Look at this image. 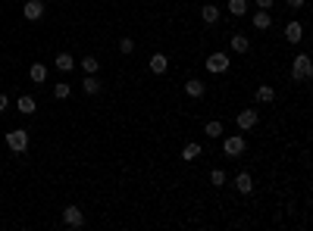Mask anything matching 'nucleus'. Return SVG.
<instances>
[{"mask_svg": "<svg viewBox=\"0 0 313 231\" xmlns=\"http://www.w3.org/2000/svg\"><path fill=\"white\" fill-rule=\"evenodd\" d=\"M54 97H57V100H66V97H69V84H66V81H60V84L54 88Z\"/></svg>", "mask_w": 313, "mask_h": 231, "instance_id": "nucleus-24", "label": "nucleus"}, {"mask_svg": "<svg viewBox=\"0 0 313 231\" xmlns=\"http://www.w3.org/2000/svg\"><path fill=\"white\" fill-rule=\"evenodd\" d=\"M200 153H204V150H200V144H188V147L182 150V159H198Z\"/></svg>", "mask_w": 313, "mask_h": 231, "instance_id": "nucleus-22", "label": "nucleus"}, {"mask_svg": "<svg viewBox=\"0 0 313 231\" xmlns=\"http://www.w3.org/2000/svg\"><path fill=\"white\" fill-rule=\"evenodd\" d=\"M22 13H25V19H41V16H44V3H41V0H28V3L22 6Z\"/></svg>", "mask_w": 313, "mask_h": 231, "instance_id": "nucleus-8", "label": "nucleus"}, {"mask_svg": "<svg viewBox=\"0 0 313 231\" xmlns=\"http://www.w3.org/2000/svg\"><path fill=\"white\" fill-rule=\"evenodd\" d=\"M244 10H248V0H229V13L232 16H244Z\"/></svg>", "mask_w": 313, "mask_h": 231, "instance_id": "nucleus-21", "label": "nucleus"}, {"mask_svg": "<svg viewBox=\"0 0 313 231\" xmlns=\"http://www.w3.org/2000/svg\"><path fill=\"white\" fill-rule=\"evenodd\" d=\"M254 97H257V103H273L276 91L269 88V84H260V88H257V94H254Z\"/></svg>", "mask_w": 313, "mask_h": 231, "instance_id": "nucleus-16", "label": "nucleus"}, {"mask_svg": "<svg viewBox=\"0 0 313 231\" xmlns=\"http://www.w3.org/2000/svg\"><path fill=\"white\" fill-rule=\"evenodd\" d=\"M229 41H232V50H235V53H248V47H251L248 35H232Z\"/></svg>", "mask_w": 313, "mask_h": 231, "instance_id": "nucleus-15", "label": "nucleus"}, {"mask_svg": "<svg viewBox=\"0 0 313 231\" xmlns=\"http://www.w3.org/2000/svg\"><path fill=\"white\" fill-rule=\"evenodd\" d=\"M6 106H10V97H6V94H0V113H3Z\"/></svg>", "mask_w": 313, "mask_h": 231, "instance_id": "nucleus-28", "label": "nucleus"}, {"mask_svg": "<svg viewBox=\"0 0 313 231\" xmlns=\"http://www.w3.org/2000/svg\"><path fill=\"white\" fill-rule=\"evenodd\" d=\"M185 94L198 100V97H204V94H207V84H204V81H198V78H191L188 84H185Z\"/></svg>", "mask_w": 313, "mask_h": 231, "instance_id": "nucleus-9", "label": "nucleus"}, {"mask_svg": "<svg viewBox=\"0 0 313 231\" xmlns=\"http://www.w3.org/2000/svg\"><path fill=\"white\" fill-rule=\"evenodd\" d=\"M54 66L60 72H72V66H75V59L69 56V53H57V59H54Z\"/></svg>", "mask_w": 313, "mask_h": 231, "instance_id": "nucleus-14", "label": "nucleus"}, {"mask_svg": "<svg viewBox=\"0 0 313 231\" xmlns=\"http://www.w3.org/2000/svg\"><path fill=\"white\" fill-rule=\"evenodd\" d=\"M226 69H229V56H226V53H210L207 56V72L219 75V72H226Z\"/></svg>", "mask_w": 313, "mask_h": 231, "instance_id": "nucleus-3", "label": "nucleus"}, {"mask_svg": "<svg viewBox=\"0 0 313 231\" xmlns=\"http://www.w3.org/2000/svg\"><path fill=\"white\" fill-rule=\"evenodd\" d=\"M251 22H254V28H260V31H263V28H269V25H273V16H269V10H257Z\"/></svg>", "mask_w": 313, "mask_h": 231, "instance_id": "nucleus-10", "label": "nucleus"}, {"mask_svg": "<svg viewBox=\"0 0 313 231\" xmlns=\"http://www.w3.org/2000/svg\"><path fill=\"white\" fill-rule=\"evenodd\" d=\"M291 78L294 81H310L313 78V63H310V53H298L291 63Z\"/></svg>", "mask_w": 313, "mask_h": 231, "instance_id": "nucleus-1", "label": "nucleus"}, {"mask_svg": "<svg viewBox=\"0 0 313 231\" xmlns=\"http://www.w3.org/2000/svg\"><path fill=\"white\" fill-rule=\"evenodd\" d=\"M6 147L13 153H25L28 150V131H25V128H13V131L6 134Z\"/></svg>", "mask_w": 313, "mask_h": 231, "instance_id": "nucleus-2", "label": "nucleus"}, {"mask_svg": "<svg viewBox=\"0 0 313 231\" xmlns=\"http://www.w3.org/2000/svg\"><path fill=\"white\" fill-rule=\"evenodd\" d=\"M28 78L35 81V84L47 81V66H44V63H35V66H31V69H28Z\"/></svg>", "mask_w": 313, "mask_h": 231, "instance_id": "nucleus-12", "label": "nucleus"}, {"mask_svg": "<svg viewBox=\"0 0 313 231\" xmlns=\"http://www.w3.org/2000/svg\"><path fill=\"white\" fill-rule=\"evenodd\" d=\"M210 181H213L216 187H223L226 184V172H223V169H213V172H210Z\"/></svg>", "mask_w": 313, "mask_h": 231, "instance_id": "nucleus-25", "label": "nucleus"}, {"mask_svg": "<svg viewBox=\"0 0 313 231\" xmlns=\"http://www.w3.org/2000/svg\"><path fill=\"white\" fill-rule=\"evenodd\" d=\"M285 41H288V44H301L304 41V25L301 22H288L285 25Z\"/></svg>", "mask_w": 313, "mask_h": 231, "instance_id": "nucleus-6", "label": "nucleus"}, {"mask_svg": "<svg viewBox=\"0 0 313 231\" xmlns=\"http://www.w3.org/2000/svg\"><path fill=\"white\" fill-rule=\"evenodd\" d=\"M288 6H291V10H301V6H304V0H288Z\"/></svg>", "mask_w": 313, "mask_h": 231, "instance_id": "nucleus-29", "label": "nucleus"}, {"mask_svg": "<svg viewBox=\"0 0 313 231\" xmlns=\"http://www.w3.org/2000/svg\"><path fill=\"white\" fill-rule=\"evenodd\" d=\"M35 109H38L35 97H28V94H22V97H19V113H22V116H31V113H35Z\"/></svg>", "mask_w": 313, "mask_h": 231, "instance_id": "nucleus-13", "label": "nucleus"}, {"mask_svg": "<svg viewBox=\"0 0 313 231\" xmlns=\"http://www.w3.org/2000/svg\"><path fill=\"white\" fill-rule=\"evenodd\" d=\"M82 88H85V94H100V88H104V84H100L97 75H88V78L82 81Z\"/></svg>", "mask_w": 313, "mask_h": 231, "instance_id": "nucleus-18", "label": "nucleus"}, {"mask_svg": "<svg viewBox=\"0 0 313 231\" xmlns=\"http://www.w3.org/2000/svg\"><path fill=\"white\" fill-rule=\"evenodd\" d=\"M63 222H66L69 228H82V225H85V212H82L79 206H66V209H63Z\"/></svg>", "mask_w": 313, "mask_h": 231, "instance_id": "nucleus-5", "label": "nucleus"}, {"mask_svg": "<svg viewBox=\"0 0 313 231\" xmlns=\"http://www.w3.org/2000/svg\"><path fill=\"white\" fill-rule=\"evenodd\" d=\"M235 187H238L241 194H251V191H254V178H251L248 172H241L238 178H235Z\"/></svg>", "mask_w": 313, "mask_h": 231, "instance_id": "nucleus-17", "label": "nucleus"}, {"mask_svg": "<svg viewBox=\"0 0 313 231\" xmlns=\"http://www.w3.org/2000/svg\"><path fill=\"white\" fill-rule=\"evenodd\" d=\"M119 50H122V53H132V50H135V41H132V38H122V41H119Z\"/></svg>", "mask_w": 313, "mask_h": 231, "instance_id": "nucleus-26", "label": "nucleus"}, {"mask_svg": "<svg viewBox=\"0 0 313 231\" xmlns=\"http://www.w3.org/2000/svg\"><path fill=\"white\" fill-rule=\"evenodd\" d=\"M223 150H226V156H241V153H244V134H232V138H226Z\"/></svg>", "mask_w": 313, "mask_h": 231, "instance_id": "nucleus-4", "label": "nucleus"}, {"mask_svg": "<svg viewBox=\"0 0 313 231\" xmlns=\"http://www.w3.org/2000/svg\"><path fill=\"white\" fill-rule=\"evenodd\" d=\"M150 69H154L157 75H163L169 69V56L166 53H154V56H150Z\"/></svg>", "mask_w": 313, "mask_h": 231, "instance_id": "nucleus-11", "label": "nucleus"}, {"mask_svg": "<svg viewBox=\"0 0 313 231\" xmlns=\"http://www.w3.org/2000/svg\"><path fill=\"white\" fill-rule=\"evenodd\" d=\"M204 131L210 134V138H219V134H223V122H216V119H210V122H207V128H204Z\"/></svg>", "mask_w": 313, "mask_h": 231, "instance_id": "nucleus-23", "label": "nucleus"}, {"mask_svg": "<svg viewBox=\"0 0 313 231\" xmlns=\"http://www.w3.org/2000/svg\"><path fill=\"white\" fill-rule=\"evenodd\" d=\"M82 69L88 72V75H97V69H100V59H94V56H85V59H82Z\"/></svg>", "mask_w": 313, "mask_h": 231, "instance_id": "nucleus-20", "label": "nucleus"}, {"mask_svg": "<svg viewBox=\"0 0 313 231\" xmlns=\"http://www.w3.org/2000/svg\"><path fill=\"white\" fill-rule=\"evenodd\" d=\"M257 109H244V113H238V119H235V122H238V128L241 131H251L254 125H257Z\"/></svg>", "mask_w": 313, "mask_h": 231, "instance_id": "nucleus-7", "label": "nucleus"}, {"mask_svg": "<svg viewBox=\"0 0 313 231\" xmlns=\"http://www.w3.org/2000/svg\"><path fill=\"white\" fill-rule=\"evenodd\" d=\"M257 6L260 10H273V0H257Z\"/></svg>", "mask_w": 313, "mask_h": 231, "instance_id": "nucleus-27", "label": "nucleus"}, {"mask_svg": "<svg viewBox=\"0 0 313 231\" xmlns=\"http://www.w3.org/2000/svg\"><path fill=\"white\" fill-rule=\"evenodd\" d=\"M200 16H204V22H207V25H213V22L219 19V6H213V3H207L204 10H200Z\"/></svg>", "mask_w": 313, "mask_h": 231, "instance_id": "nucleus-19", "label": "nucleus"}]
</instances>
